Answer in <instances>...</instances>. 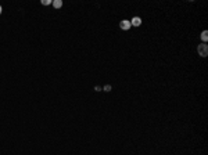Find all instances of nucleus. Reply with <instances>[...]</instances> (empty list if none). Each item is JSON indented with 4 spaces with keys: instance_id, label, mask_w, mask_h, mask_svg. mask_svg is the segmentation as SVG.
I'll return each instance as SVG.
<instances>
[{
    "instance_id": "f257e3e1",
    "label": "nucleus",
    "mask_w": 208,
    "mask_h": 155,
    "mask_svg": "<svg viewBox=\"0 0 208 155\" xmlns=\"http://www.w3.org/2000/svg\"><path fill=\"white\" fill-rule=\"evenodd\" d=\"M197 51H198V54L201 57H207L208 56V46L205 43L202 44H198V47H197Z\"/></svg>"
},
{
    "instance_id": "f03ea898",
    "label": "nucleus",
    "mask_w": 208,
    "mask_h": 155,
    "mask_svg": "<svg viewBox=\"0 0 208 155\" xmlns=\"http://www.w3.org/2000/svg\"><path fill=\"white\" fill-rule=\"evenodd\" d=\"M120 26H121V29H122V31H129L132 25H131V21H128V19H122V21L120 22Z\"/></svg>"
},
{
    "instance_id": "7ed1b4c3",
    "label": "nucleus",
    "mask_w": 208,
    "mask_h": 155,
    "mask_svg": "<svg viewBox=\"0 0 208 155\" xmlns=\"http://www.w3.org/2000/svg\"><path fill=\"white\" fill-rule=\"evenodd\" d=\"M131 25H133V26H140V25H142V18L133 17V19L131 21Z\"/></svg>"
},
{
    "instance_id": "20e7f679",
    "label": "nucleus",
    "mask_w": 208,
    "mask_h": 155,
    "mask_svg": "<svg viewBox=\"0 0 208 155\" xmlns=\"http://www.w3.org/2000/svg\"><path fill=\"white\" fill-rule=\"evenodd\" d=\"M51 4H53L54 8H61V7H63V1H61V0H54Z\"/></svg>"
},
{
    "instance_id": "39448f33",
    "label": "nucleus",
    "mask_w": 208,
    "mask_h": 155,
    "mask_svg": "<svg viewBox=\"0 0 208 155\" xmlns=\"http://www.w3.org/2000/svg\"><path fill=\"white\" fill-rule=\"evenodd\" d=\"M201 40L204 42V43H205V42L208 40V31H204V32L201 33Z\"/></svg>"
},
{
    "instance_id": "423d86ee",
    "label": "nucleus",
    "mask_w": 208,
    "mask_h": 155,
    "mask_svg": "<svg viewBox=\"0 0 208 155\" xmlns=\"http://www.w3.org/2000/svg\"><path fill=\"white\" fill-rule=\"evenodd\" d=\"M51 3H53L51 0H42V4H43V6H47V4H51Z\"/></svg>"
},
{
    "instance_id": "0eeeda50",
    "label": "nucleus",
    "mask_w": 208,
    "mask_h": 155,
    "mask_svg": "<svg viewBox=\"0 0 208 155\" xmlns=\"http://www.w3.org/2000/svg\"><path fill=\"white\" fill-rule=\"evenodd\" d=\"M111 89H113V87L110 86V85H107V86H104V90H106V92H111Z\"/></svg>"
},
{
    "instance_id": "6e6552de",
    "label": "nucleus",
    "mask_w": 208,
    "mask_h": 155,
    "mask_svg": "<svg viewBox=\"0 0 208 155\" xmlns=\"http://www.w3.org/2000/svg\"><path fill=\"white\" fill-rule=\"evenodd\" d=\"M0 14H1V6H0Z\"/></svg>"
}]
</instances>
